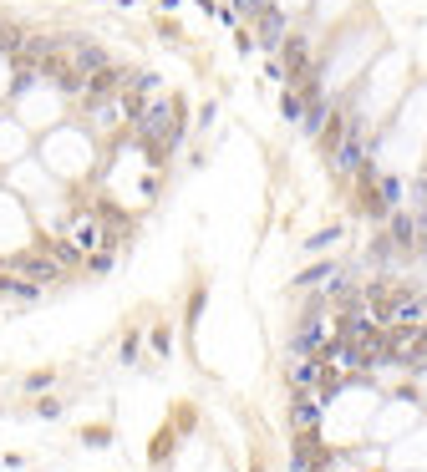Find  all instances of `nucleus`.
Instances as JSON below:
<instances>
[{
    "label": "nucleus",
    "instance_id": "f257e3e1",
    "mask_svg": "<svg viewBox=\"0 0 427 472\" xmlns=\"http://www.w3.org/2000/svg\"><path fill=\"white\" fill-rule=\"evenodd\" d=\"M178 112H184L178 102H148V107L133 117V133H138L142 148L153 153V163H158V157L178 142V133H184V117Z\"/></svg>",
    "mask_w": 427,
    "mask_h": 472
},
{
    "label": "nucleus",
    "instance_id": "20e7f679",
    "mask_svg": "<svg viewBox=\"0 0 427 472\" xmlns=\"http://www.w3.org/2000/svg\"><path fill=\"white\" fill-rule=\"evenodd\" d=\"M290 422H295V427H300V431H310V427H316V422H320V406H316V401H310V396H300V401H295V406H290Z\"/></svg>",
    "mask_w": 427,
    "mask_h": 472
},
{
    "label": "nucleus",
    "instance_id": "423d86ee",
    "mask_svg": "<svg viewBox=\"0 0 427 472\" xmlns=\"http://www.w3.org/2000/svg\"><path fill=\"white\" fill-rule=\"evenodd\" d=\"M260 31H265V41H280V36H275V31H280V16H275V5H265V10H260Z\"/></svg>",
    "mask_w": 427,
    "mask_h": 472
},
{
    "label": "nucleus",
    "instance_id": "0eeeda50",
    "mask_svg": "<svg viewBox=\"0 0 427 472\" xmlns=\"http://www.w3.org/2000/svg\"><path fill=\"white\" fill-rule=\"evenodd\" d=\"M168 346H173V340H168V330H153V350H158V356H168Z\"/></svg>",
    "mask_w": 427,
    "mask_h": 472
},
{
    "label": "nucleus",
    "instance_id": "f03ea898",
    "mask_svg": "<svg viewBox=\"0 0 427 472\" xmlns=\"http://www.w3.org/2000/svg\"><path fill=\"white\" fill-rule=\"evenodd\" d=\"M41 76L61 91V97H87V71L76 67V56H72V36H67V46H61L56 56L41 61Z\"/></svg>",
    "mask_w": 427,
    "mask_h": 472
},
{
    "label": "nucleus",
    "instance_id": "39448f33",
    "mask_svg": "<svg viewBox=\"0 0 427 472\" xmlns=\"http://www.w3.org/2000/svg\"><path fill=\"white\" fill-rule=\"evenodd\" d=\"M285 67H290V71L305 67V41H300V36H290V41H285Z\"/></svg>",
    "mask_w": 427,
    "mask_h": 472
},
{
    "label": "nucleus",
    "instance_id": "7ed1b4c3",
    "mask_svg": "<svg viewBox=\"0 0 427 472\" xmlns=\"http://www.w3.org/2000/svg\"><path fill=\"white\" fill-rule=\"evenodd\" d=\"M25 280L31 284H51V280H61V274H67V265H61L56 254H51V249L41 244V254H21V265H16Z\"/></svg>",
    "mask_w": 427,
    "mask_h": 472
}]
</instances>
